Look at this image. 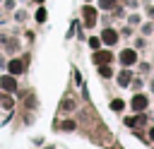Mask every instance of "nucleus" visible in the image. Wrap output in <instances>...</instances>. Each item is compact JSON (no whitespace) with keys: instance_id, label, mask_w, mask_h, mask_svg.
<instances>
[{"instance_id":"6e6552de","label":"nucleus","mask_w":154,"mask_h":149,"mask_svg":"<svg viewBox=\"0 0 154 149\" xmlns=\"http://www.w3.org/2000/svg\"><path fill=\"white\" fill-rule=\"evenodd\" d=\"M130 82H132V74H130L128 70H123V72L118 74V84H120V87H128Z\"/></svg>"},{"instance_id":"ddd939ff","label":"nucleus","mask_w":154,"mask_h":149,"mask_svg":"<svg viewBox=\"0 0 154 149\" xmlns=\"http://www.w3.org/2000/svg\"><path fill=\"white\" fill-rule=\"evenodd\" d=\"M89 46H91L94 50H99V46H101V38H96V36H94V38H89Z\"/></svg>"},{"instance_id":"1a4fd4ad","label":"nucleus","mask_w":154,"mask_h":149,"mask_svg":"<svg viewBox=\"0 0 154 149\" xmlns=\"http://www.w3.org/2000/svg\"><path fill=\"white\" fill-rule=\"evenodd\" d=\"M99 74H101V77H111V74H113L111 67H108V62H106V65H99Z\"/></svg>"},{"instance_id":"39448f33","label":"nucleus","mask_w":154,"mask_h":149,"mask_svg":"<svg viewBox=\"0 0 154 149\" xmlns=\"http://www.w3.org/2000/svg\"><path fill=\"white\" fill-rule=\"evenodd\" d=\"M101 41H103V43H108V46H111V43H116V41H118V34H116V29H103V34H101Z\"/></svg>"},{"instance_id":"0eeeda50","label":"nucleus","mask_w":154,"mask_h":149,"mask_svg":"<svg viewBox=\"0 0 154 149\" xmlns=\"http://www.w3.org/2000/svg\"><path fill=\"white\" fill-rule=\"evenodd\" d=\"M7 70H10V74H22V70H24V65L19 62V60H10V65H7Z\"/></svg>"},{"instance_id":"20e7f679","label":"nucleus","mask_w":154,"mask_h":149,"mask_svg":"<svg viewBox=\"0 0 154 149\" xmlns=\"http://www.w3.org/2000/svg\"><path fill=\"white\" fill-rule=\"evenodd\" d=\"M111 58H113V55H111L108 50H96V53H94V62H96V65H106V62H111Z\"/></svg>"},{"instance_id":"9b49d317","label":"nucleus","mask_w":154,"mask_h":149,"mask_svg":"<svg viewBox=\"0 0 154 149\" xmlns=\"http://www.w3.org/2000/svg\"><path fill=\"white\" fill-rule=\"evenodd\" d=\"M123 106H125V103H123L120 99H113V101H111V108H113V111H123Z\"/></svg>"},{"instance_id":"2eb2a0df","label":"nucleus","mask_w":154,"mask_h":149,"mask_svg":"<svg viewBox=\"0 0 154 149\" xmlns=\"http://www.w3.org/2000/svg\"><path fill=\"white\" fill-rule=\"evenodd\" d=\"M149 139H154V127H149Z\"/></svg>"},{"instance_id":"f8f14e48","label":"nucleus","mask_w":154,"mask_h":149,"mask_svg":"<svg viewBox=\"0 0 154 149\" xmlns=\"http://www.w3.org/2000/svg\"><path fill=\"white\" fill-rule=\"evenodd\" d=\"M116 5V0H99V7H103V10H111Z\"/></svg>"},{"instance_id":"7ed1b4c3","label":"nucleus","mask_w":154,"mask_h":149,"mask_svg":"<svg viewBox=\"0 0 154 149\" xmlns=\"http://www.w3.org/2000/svg\"><path fill=\"white\" fill-rule=\"evenodd\" d=\"M130 106H132V111H144V108H147V96H142V94H135Z\"/></svg>"},{"instance_id":"9d476101","label":"nucleus","mask_w":154,"mask_h":149,"mask_svg":"<svg viewBox=\"0 0 154 149\" xmlns=\"http://www.w3.org/2000/svg\"><path fill=\"white\" fill-rule=\"evenodd\" d=\"M34 19H36V22H46V10H43V7H38V10H36V14H34Z\"/></svg>"},{"instance_id":"f257e3e1","label":"nucleus","mask_w":154,"mask_h":149,"mask_svg":"<svg viewBox=\"0 0 154 149\" xmlns=\"http://www.w3.org/2000/svg\"><path fill=\"white\" fill-rule=\"evenodd\" d=\"M0 87H2L5 91H17V79H14V74H5V77H0Z\"/></svg>"},{"instance_id":"423d86ee","label":"nucleus","mask_w":154,"mask_h":149,"mask_svg":"<svg viewBox=\"0 0 154 149\" xmlns=\"http://www.w3.org/2000/svg\"><path fill=\"white\" fill-rule=\"evenodd\" d=\"M82 14L87 17V22H84V24H87V26H94V17H96V10H94V7H84V10H82Z\"/></svg>"},{"instance_id":"f03ea898","label":"nucleus","mask_w":154,"mask_h":149,"mask_svg":"<svg viewBox=\"0 0 154 149\" xmlns=\"http://www.w3.org/2000/svg\"><path fill=\"white\" fill-rule=\"evenodd\" d=\"M135 60H137V53H135L132 48H128V50L120 53V62H123V65H135Z\"/></svg>"},{"instance_id":"dca6fc26","label":"nucleus","mask_w":154,"mask_h":149,"mask_svg":"<svg viewBox=\"0 0 154 149\" xmlns=\"http://www.w3.org/2000/svg\"><path fill=\"white\" fill-rule=\"evenodd\" d=\"M36 2H43V0H36Z\"/></svg>"},{"instance_id":"4468645a","label":"nucleus","mask_w":154,"mask_h":149,"mask_svg":"<svg viewBox=\"0 0 154 149\" xmlns=\"http://www.w3.org/2000/svg\"><path fill=\"white\" fill-rule=\"evenodd\" d=\"M60 127H63V130H75V123H72V120H65Z\"/></svg>"}]
</instances>
